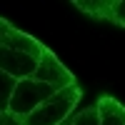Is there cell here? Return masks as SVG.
I'll list each match as a JSON object with an SVG mask.
<instances>
[{
    "mask_svg": "<svg viewBox=\"0 0 125 125\" xmlns=\"http://www.w3.org/2000/svg\"><path fill=\"white\" fill-rule=\"evenodd\" d=\"M45 45L25 30L15 28L10 20L0 18V70L13 75L15 80H25L35 73Z\"/></svg>",
    "mask_w": 125,
    "mask_h": 125,
    "instance_id": "obj_1",
    "label": "cell"
},
{
    "mask_svg": "<svg viewBox=\"0 0 125 125\" xmlns=\"http://www.w3.org/2000/svg\"><path fill=\"white\" fill-rule=\"evenodd\" d=\"M80 100H83V88L78 83L75 85H68V88L58 90L53 98H48L43 105H38L20 123L23 125H62L73 113H75V108L80 105Z\"/></svg>",
    "mask_w": 125,
    "mask_h": 125,
    "instance_id": "obj_2",
    "label": "cell"
},
{
    "mask_svg": "<svg viewBox=\"0 0 125 125\" xmlns=\"http://www.w3.org/2000/svg\"><path fill=\"white\" fill-rule=\"evenodd\" d=\"M58 90L60 88L45 83L43 78H38V75H30L25 80H18V85L13 90V98H10V105H8V115L15 118V120H23L38 105H43L48 98H53Z\"/></svg>",
    "mask_w": 125,
    "mask_h": 125,
    "instance_id": "obj_3",
    "label": "cell"
},
{
    "mask_svg": "<svg viewBox=\"0 0 125 125\" xmlns=\"http://www.w3.org/2000/svg\"><path fill=\"white\" fill-rule=\"evenodd\" d=\"M73 8H78L93 20H105L125 28V0H73Z\"/></svg>",
    "mask_w": 125,
    "mask_h": 125,
    "instance_id": "obj_4",
    "label": "cell"
},
{
    "mask_svg": "<svg viewBox=\"0 0 125 125\" xmlns=\"http://www.w3.org/2000/svg\"><path fill=\"white\" fill-rule=\"evenodd\" d=\"M95 108H98L100 125H125V105L118 98L103 95V98H98Z\"/></svg>",
    "mask_w": 125,
    "mask_h": 125,
    "instance_id": "obj_5",
    "label": "cell"
},
{
    "mask_svg": "<svg viewBox=\"0 0 125 125\" xmlns=\"http://www.w3.org/2000/svg\"><path fill=\"white\" fill-rule=\"evenodd\" d=\"M62 125H100L98 108L90 105V108H83V110H78V113H73V115L62 123Z\"/></svg>",
    "mask_w": 125,
    "mask_h": 125,
    "instance_id": "obj_6",
    "label": "cell"
},
{
    "mask_svg": "<svg viewBox=\"0 0 125 125\" xmlns=\"http://www.w3.org/2000/svg\"><path fill=\"white\" fill-rule=\"evenodd\" d=\"M15 85H18V80L0 70V113H8V105H10V98H13Z\"/></svg>",
    "mask_w": 125,
    "mask_h": 125,
    "instance_id": "obj_7",
    "label": "cell"
},
{
    "mask_svg": "<svg viewBox=\"0 0 125 125\" xmlns=\"http://www.w3.org/2000/svg\"><path fill=\"white\" fill-rule=\"evenodd\" d=\"M0 125H23V123L15 120V118H10L8 113H3V118H0Z\"/></svg>",
    "mask_w": 125,
    "mask_h": 125,
    "instance_id": "obj_8",
    "label": "cell"
},
{
    "mask_svg": "<svg viewBox=\"0 0 125 125\" xmlns=\"http://www.w3.org/2000/svg\"><path fill=\"white\" fill-rule=\"evenodd\" d=\"M0 118H3V113H0Z\"/></svg>",
    "mask_w": 125,
    "mask_h": 125,
    "instance_id": "obj_9",
    "label": "cell"
}]
</instances>
